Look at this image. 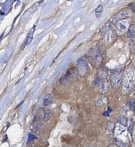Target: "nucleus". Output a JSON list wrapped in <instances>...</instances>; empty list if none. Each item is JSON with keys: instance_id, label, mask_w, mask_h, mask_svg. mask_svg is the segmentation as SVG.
Here are the masks:
<instances>
[{"instance_id": "f257e3e1", "label": "nucleus", "mask_w": 135, "mask_h": 147, "mask_svg": "<svg viewBox=\"0 0 135 147\" xmlns=\"http://www.w3.org/2000/svg\"><path fill=\"white\" fill-rule=\"evenodd\" d=\"M135 85V69L133 66H128L126 68L122 79V92L126 95L131 91Z\"/></svg>"}, {"instance_id": "f03ea898", "label": "nucleus", "mask_w": 135, "mask_h": 147, "mask_svg": "<svg viewBox=\"0 0 135 147\" xmlns=\"http://www.w3.org/2000/svg\"><path fill=\"white\" fill-rule=\"evenodd\" d=\"M114 136L117 141L126 144L129 141L127 129L125 125L118 122L114 129Z\"/></svg>"}, {"instance_id": "7ed1b4c3", "label": "nucleus", "mask_w": 135, "mask_h": 147, "mask_svg": "<svg viewBox=\"0 0 135 147\" xmlns=\"http://www.w3.org/2000/svg\"><path fill=\"white\" fill-rule=\"evenodd\" d=\"M130 19L129 18L118 20L114 22L115 30L118 35H122L126 32L130 27Z\"/></svg>"}, {"instance_id": "20e7f679", "label": "nucleus", "mask_w": 135, "mask_h": 147, "mask_svg": "<svg viewBox=\"0 0 135 147\" xmlns=\"http://www.w3.org/2000/svg\"><path fill=\"white\" fill-rule=\"evenodd\" d=\"M89 56L91 61L94 65L98 67L102 60V51L99 48H93L89 53Z\"/></svg>"}, {"instance_id": "39448f33", "label": "nucleus", "mask_w": 135, "mask_h": 147, "mask_svg": "<svg viewBox=\"0 0 135 147\" xmlns=\"http://www.w3.org/2000/svg\"><path fill=\"white\" fill-rule=\"evenodd\" d=\"M100 33L104 40L107 42H111L114 38V33L109 22H107L104 25L100 30Z\"/></svg>"}, {"instance_id": "423d86ee", "label": "nucleus", "mask_w": 135, "mask_h": 147, "mask_svg": "<svg viewBox=\"0 0 135 147\" xmlns=\"http://www.w3.org/2000/svg\"><path fill=\"white\" fill-rule=\"evenodd\" d=\"M123 79L122 73L120 69H117L113 72L111 76V83L114 87L120 86Z\"/></svg>"}, {"instance_id": "0eeeda50", "label": "nucleus", "mask_w": 135, "mask_h": 147, "mask_svg": "<svg viewBox=\"0 0 135 147\" xmlns=\"http://www.w3.org/2000/svg\"><path fill=\"white\" fill-rule=\"evenodd\" d=\"M131 16H132V11L127 8H125L120 10L115 16H114L112 18V21L114 23L115 21L118 20L129 18L131 17Z\"/></svg>"}, {"instance_id": "6e6552de", "label": "nucleus", "mask_w": 135, "mask_h": 147, "mask_svg": "<svg viewBox=\"0 0 135 147\" xmlns=\"http://www.w3.org/2000/svg\"><path fill=\"white\" fill-rule=\"evenodd\" d=\"M77 67L78 72L80 75H84L88 72V66L86 60L84 58H80L77 60Z\"/></svg>"}, {"instance_id": "1a4fd4ad", "label": "nucleus", "mask_w": 135, "mask_h": 147, "mask_svg": "<svg viewBox=\"0 0 135 147\" xmlns=\"http://www.w3.org/2000/svg\"><path fill=\"white\" fill-rule=\"evenodd\" d=\"M127 37L129 38L131 49L135 51V25H130L127 30Z\"/></svg>"}, {"instance_id": "9d476101", "label": "nucleus", "mask_w": 135, "mask_h": 147, "mask_svg": "<svg viewBox=\"0 0 135 147\" xmlns=\"http://www.w3.org/2000/svg\"><path fill=\"white\" fill-rule=\"evenodd\" d=\"M35 28H36V25H34L29 30V32L27 34L25 41L24 42V46H26V45L29 44L32 42V39H33V34L35 32Z\"/></svg>"}, {"instance_id": "9b49d317", "label": "nucleus", "mask_w": 135, "mask_h": 147, "mask_svg": "<svg viewBox=\"0 0 135 147\" xmlns=\"http://www.w3.org/2000/svg\"><path fill=\"white\" fill-rule=\"evenodd\" d=\"M110 88V84L108 82L106 81L100 84L99 87V91L100 93H105Z\"/></svg>"}, {"instance_id": "f8f14e48", "label": "nucleus", "mask_w": 135, "mask_h": 147, "mask_svg": "<svg viewBox=\"0 0 135 147\" xmlns=\"http://www.w3.org/2000/svg\"><path fill=\"white\" fill-rule=\"evenodd\" d=\"M52 117V112L50 110H46L44 111L43 116V121L44 122H47L48 121L50 118Z\"/></svg>"}, {"instance_id": "ddd939ff", "label": "nucleus", "mask_w": 135, "mask_h": 147, "mask_svg": "<svg viewBox=\"0 0 135 147\" xmlns=\"http://www.w3.org/2000/svg\"><path fill=\"white\" fill-rule=\"evenodd\" d=\"M52 102V97L50 94H46L43 99V105L45 106H47L51 104Z\"/></svg>"}, {"instance_id": "4468645a", "label": "nucleus", "mask_w": 135, "mask_h": 147, "mask_svg": "<svg viewBox=\"0 0 135 147\" xmlns=\"http://www.w3.org/2000/svg\"><path fill=\"white\" fill-rule=\"evenodd\" d=\"M103 10V7L101 5H99L96 8V9L95 10V16H96V18H100L101 17V15L102 14Z\"/></svg>"}, {"instance_id": "2eb2a0df", "label": "nucleus", "mask_w": 135, "mask_h": 147, "mask_svg": "<svg viewBox=\"0 0 135 147\" xmlns=\"http://www.w3.org/2000/svg\"><path fill=\"white\" fill-rule=\"evenodd\" d=\"M107 102V99L106 97H103V98H102L99 99H98L96 103H95V105L96 106H104V105H106Z\"/></svg>"}, {"instance_id": "dca6fc26", "label": "nucleus", "mask_w": 135, "mask_h": 147, "mask_svg": "<svg viewBox=\"0 0 135 147\" xmlns=\"http://www.w3.org/2000/svg\"><path fill=\"white\" fill-rule=\"evenodd\" d=\"M99 75V77L101 78L102 79H106L107 77V72L103 68H102L100 70Z\"/></svg>"}, {"instance_id": "f3484780", "label": "nucleus", "mask_w": 135, "mask_h": 147, "mask_svg": "<svg viewBox=\"0 0 135 147\" xmlns=\"http://www.w3.org/2000/svg\"><path fill=\"white\" fill-rule=\"evenodd\" d=\"M129 104L130 107L132 108V109H133V110L135 111V100L133 99H130L129 102Z\"/></svg>"}, {"instance_id": "a211bd4d", "label": "nucleus", "mask_w": 135, "mask_h": 147, "mask_svg": "<svg viewBox=\"0 0 135 147\" xmlns=\"http://www.w3.org/2000/svg\"><path fill=\"white\" fill-rule=\"evenodd\" d=\"M107 129L110 130H112L114 129V123L111 121H108L107 124Z\"/></svg>"}, {"instance_id": "6ab92c4d", "label": "nucleus", "mask_w": 135, "mask_h": 147, "mask_svg": "<svg viewBox=\"0 0 135 147\" xmlns=\"http://www.w3.org/2000/svg\"><path fill=\"white\" fill-rule=\"evenodd\" d=\"M118 122L119 123H120L123 125H125L126 123V119H125L124 117H122L119 118V119H118Z\"/></svg>"}, {"instance_id": "aec40b11", "label": "nucleus", "mask_w": 135, "mask_h": 147, "mask_svg": "<svg viewBox=\"0 0 135 147\" xmlns=\"http://www.w3.org/2000/svg\"><path fill=\"white\" fill-rule=\"evenodd\" d=\"M36 138H37V137L35 136H34L33 134H31V133L28 134V141H31L32 140H35V139H36Z\"/></svg>"}, {"instance_id": "412c9836", "label": "nucleus", "mask_w": 135, "mask_h": 147, "mask_svg": "<svg viewBox=\"0 0 135 147\" xmlns=\"http://www.w3.org/2000/svg\"><path fill=\"white\" fill-rule=\"evenodd\" d=\"M129 6L131 8L132 11L135 13V3H130L129 4Z\"/></svg>"}, {"instance_id": "4be33fe9", "label": "nucleus", "mask_w": 135, "mask_h": 147, "mask_svg": "<svg viewBox=\"0 0 135 147\" xmlns=\"http://www.w3.org/2000/svg\"><path fill=\"white\" fill-rule=\"evenodd\" d=\"M108 147H118L117 145H115V144H110V145H108Z\"/></svg>"}]
</instances>
